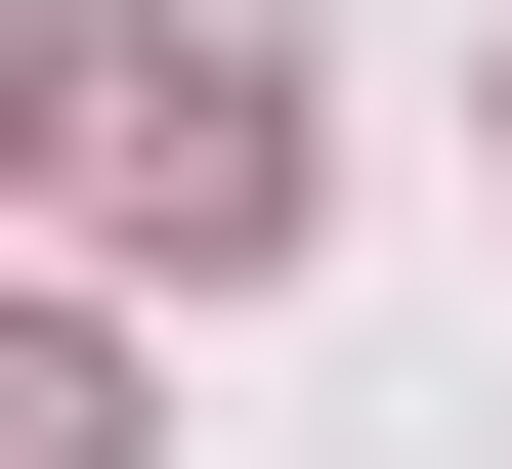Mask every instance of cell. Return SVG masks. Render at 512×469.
Wrapping results in <instances>:
<instances>
[{"label":"cell","instance_id":"3957f363","mask_svg":"<svg viewBox=\"0 0 512 469\" xmlns=\"http://www.w3.org/2000/svg\"><path fill=\"white\" fill-rule=\"evenodd\" d=\"M43 128H86V43H43V0H0V171H43Z\"/></svg>","mask_w":512,"mask_h":469},{"label":"cell","instance_id":"7a4b0ae2","mask_svg":"<svg viewBox=\"0 0 512 469\" xmlns=\"http://www.w3.org/2000/svg\"><path fill=\"white\" fill-rule=\"evenodd\" d=\"M0 469H128V342L86 299H0Z\"/></svg>","mask_w":512,"mask_h":469},{"label":"cell","instance_id":"6da1fadb","mask_svg":"<svg viewBox=\"0 0 512 469\" xmlns=\"http://www.w3.org/2000/svg\"><path fill=\"white\" fill-rule=\"evenodd\" d=\"M86 214L171 256V299H256V256L342 214V128H299V43H86Z\"/></svg>","mask_w":512,"mask_h":469}]
</instances>
